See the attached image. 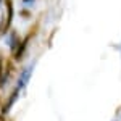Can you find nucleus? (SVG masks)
Returning a JSON list of instances; mask_svg holds the SVG:
<instances>
[{"label": "nucleus", "instance_id": "obj_1", "mask_svg": "<svg viewBox=\"0 0 121 121\" xmlns=\"http://www.w3.org/2000/svg\"><path fill=\"white\" fill-rule=\"evenodd\" d=\"M32 69H34V63H31L28 68H24V69H23V73H21V76H19L18 82H16V86H15V91H13V94L10 95V99H8V103H7V105H5V108H3V113L8 112L10 107L16 102V99L19 97L21 91H23V89L28 86L29 79H31V74H32Z\"/></svg>", "mask_w": 121, "mask_h": 121}, {"label": "nucleus", "instance_id": "obj_2", "mask_svg": "<svg viewBox=\"0 0 121 121\" xmlns=\"http://www.w3.org/2000/svg\"><path fill=\"white\" fill-rule=\"evenodd\" d=\"M34 2H36V0H23V7L29 8V7H32V5H34Z\"/></svg>", "mask_w": 121, "mask_h": 121}, {"label": "nucleus", "instance_id": "obj_3", "mask_svg": "<svg viewBox=\"0 0 121 121\" xmlns=\"http://www.w3.org/2000/svg\"><path fill=\"white\" fill-rule=\"evenodd\" d=\"M0 74H2V60H0ZM2 84V82H0Z\"/></svg>", "mask_w": 121, "mask_h": 121}]
</instances>
